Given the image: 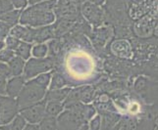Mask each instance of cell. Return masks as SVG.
<instances>
[{
    "instance_id": "6da1fadb",
    "label": "cell",
    "mask_w": 158,
    "mask_h": 130,
    "mask_svg": "<svg viewBox=\"0 0 158 130\" xmlns=\"http://www.w3.org/2000/svg\"><path fill=\"white\" fill-rule=\"evenodd\" d=\"M63 50L54 60V69L64 75L69 86L94 85L102 79L99 59L92 46L74 44L61 37Z\"/></svg>"
},
{
    "instance_id": "7a4b0ae2",
    "label": "cell",
    "mask_w": 158,
    "mask_h": 130,
    "mask_svg": "<svg viewBox=\"0 0 158 130\" xmlns=\"http://www.w3.org/2000/svg\"><path fill=\"white\" fill-rule=\"evenodd\" d=\"M92 104L78 103L64 111L56 117L57 130H79L95 116Z\"/></svg>"
},
{
    "instance_id": "3957f363",
    "label": "cell",
    "mask_w": 158,
    "mask_h": 130,
    "mask_svg": "<svg viewBox=\"0 0 158 130\" xmlns=\"http://www.w3.org/2000/svg\"><path fill=\"white\" fill-rule=\"evenodd\" d=\"M56 0H44L22 11L19 22L22 26L40 28L51 25L55 21L53 13Z\"/></svg>"
},
{
    "instance_id": "277c9868",
    "label": "cell",
    "mask_w": 158,
    "mask_h": 130,
    "mask_svg": "<svg viewBox=\"0 0 158 130\" xmlns=\"http://www.w3.org/2000/svg\"><path fill=\"white\" fill-rule=\"evenodd\" d=\"M128 88L146 105H157V80L139 74L128 80Z\"/></svg>"
},
{
    "instance_id": "5b68a950",
    "label": "cell",
    "mask_w": 158,
    "mask_h": 130,
    "mask_svg": "<svg viewBox=\"0 0 158 130\" xmlns=\"http://www.w3.org/2000/svg\"><path fill=\"white\" fill-rule=\"evenodd\" d=\"M46 91L47 89L40 87L36 83H35L32 79L27 80L20 94L16 98L19 111L42 101L45 97Z\"/></svg>"
},
{
    "instance_id": "8992f818",
    "label": "cell",
    "mask_w": 158,
    "mask_h": 130,
    "mask_svg": "<svg viewBox=\"0 0 158 130\" xmlns=\"http://www.w3.org/2000/svg\"><path fill=\"white\" fill-rule=\"evenodd\" d=\"M90 44L94 50L100 56L104 57L107 45L114 39L113 29L110 26H101L91 30L89 34Z\"/></svg>"
},
{
    "instance_id": "52a82bcc",
    "label": "cell",
    "mask_w": 158,
    "mask_h": 130,
    "mask_svg": "<svg viewBox=\"0 0 158 130\" xmlns=\"http://www.w3.org/2000/svg\"><path fill=\"white\" fill-rule=\"evenodd\" d=\"M54 60L50 57L45 58H30L25 63L23 75L26 80H30L37 77L39 74L52 72L54 69Z\"/></svg>"
},
{
    "instance_id": "ba28073f",
    "label": "cell",
    "mask_w": 158,
    "mask_h": 130,
    "mask_svg": "<svg viewBox=\"0 0 158 130\" xmlns=\"http://www.w3.org/2000/svg\"><path fill=\"white\" fill-rule=\"evenodd\" d=\"M80 12L83 19L89 26L94 28L101 26L104 23V10L99 5L89 1L81 2L80 5Z\"/></svg>"
},
{
    "instance_id": "9c48e42d",
    "label": "cell",
    "mask_w": 158,
    "mask_h": 130,
    "mask_svg": "<svg viewBox=\"0 0 158 130\" xmlns=\"http://www.w3.org/2000/svg\"><path fill=\"white\" fill-rule=\"evenodd\" d=\"M107 54L121 60H132L133 48L130 39L114 38L106 47L105 55Z\"/></svg>"
},
{
    "instance_id": "30bf717a",
    "label": "cell",
    "mask_w": 158,
    "mask_h": 130,
    "mask_svg": "<svg viewBox=\"0 0 158 130\" xmlns=\"http://www.w3.org/2000/svg\"><path fill=\"white\" fill-rule=\"evenodd\" d=\"M120 130H157V118L122 116Z\"/></svg>"
},
{
    "instance_id": "8fae6325",
    "label": "cell",
    "mask_w": 158,
    "mask_h": 130,
    "mask_svg": "<svg viewBox=\"0 0 158 130\" xmlns=\"http://www.w3.org/2000/svg\"><path fill=\"white\" fill-rule=\"evenodd\" d=\"M18 113L19 108L16 99L0 95V125L10 123Z\"/></svg>"
},
{
    "instance_id": "7c38bea8",
    "label": "cell",
    "mask_w": 158,
    "mask_h": 130,
    "mask_svg": "<svg viewBox=\"0 0 158 130\" xmlns=\"http://www.w3.org/2000/svg\"><path fill=\"white\" fill-rule=\"evenodd\" d=\"M45 106L46 101L43 99L39 103H35L34 105H31L25 108V109L20 110L19 113L24 117L27 123L39 124L45 116Z\"/></svg>"
},
{
    "instance_id": "4fadbf2b",
    "label": "cell",
    "mask_w": 158,
    "mask_h": 130,
    "mask_svg": "<svg viewBox=\"0 0 158 130\" xmlns=\"http://www.w3.org/2000/svg\"><path fill=\"white\" fill-rule=\"evenodd\" d=\"M26 81L27 80L24 77V75L10 77L6 83V95L11 98L16 99L20 94L22 88L24 87Z\"/></svg>"
},
{
    "instance_id": "5bb4252c",
    "label": "cell",
    "mask_w": 158,
    "mask_h": 130,
    "mask_svg": "<svg viewBox=\"0 0 158 130\" xmlns=\"http://www.w3.org/2000/svg\"><path fill=\"white\" fill-rule=\"evenodd\" d=\"M53 38H54L53 25L35 28V44L44 43L49 39H53Z\"/></svg>"
},
{
    "instance_id": "9a60e30c",
    "label": "cell",
    "mask_w": 158,
    "mask_h": 130,
    "mask_svg": "<svg viewBox=\"0 0 158 130\" xmlns=\"http://www.w3.org/2000/svg\"><path fill=\"white\" fill-rule=\"evenodd\" d=\"M99 116L101 117V130H111L122 118L119 112H106Z\"/></svg>"
},
{
    "instance_id": "2e32d148",
    "label": "cell",
    "mask_w": 158,
    "mask_h": 130,
    "mask_svg": "<svg viewBox=\"0 0 158 130\" xmlns=\"http://www.w3.org/2000/svg\"><path fill=\"white\" fill-rule=\"evenodd\" d=\"M71 89H72V87H64L62 89H56V90H47L44 100L46 102H57L63 104L64 100L66 99V97L69 94Z\"/></svg>"
},
{
    "instance_id": "e0dca14e",
    "label": "cell",
    "mask_w": 158,
    "mask_h": 130,
    "mask_svg": "<svg viewBox=\"0 0 158 130\" xmlns=\"http://www.w3.org/2000/svg\"><path fill=\"white\" fill-rule=\"evenodd\" d=\"M47 90H56V89H62L64 87H70L67 79L64 77L62 73L56 70H52V75L50 79V83L48 86Z\"/></svg>"
},
{
    "instance_id": "ac0fdd59",
    "label": "cell",
    "mask_w": 158,
    "mask_h": 130,
    "mask_svg": "<svg viewBox=\"0 0 158 130\" xmlns=\"http://www.w3.org/2000/svg\"><path fill=\"white\" fill-rule=\"evenodd\" d=\"M95 96L94 85L80 86V102L83 104H91Z\"/></svg>"
},
{
    "instance_id": "d6986e66",
    "label": "cell",
    "mask_w": 158,
    "mask_h": 130,
    "mask_svg": "<svg viewBox=\"0 0 158 130\" xmlns=\"http://www.w3.org/2000/svg\"><path fill=\"white\" fill-rule=\"evenodd\" d=\"M11 77H19V75H23L24 68H25V61L17 56H14L11 60L7 63Z\"/></svg>"
},
{
    "instance_id": "ffe728a7",
    "label": "cell",
    "mask_w": 158,
    "mask_h": 130,
    "mask_svg": "<svg viewBox=\"0 0 158 130\" xmlns=\"http://www.w3.org/2000/svg\"><path fill=\"white\" fill-rule=\"evenodd\" d=\"M21 13H22V9H17V10L13 9L10 11H6V12H2L0 13V21L8 24L11 26H14L19 22Z\"/></svg>"
},
{
    "instance_id": "44dd1931",
    "label": "cell",
    "mask_w": 158,
    "mask_h": 130,
    "mask_svg": "<svg viewBox=\"0 0 158 130\" xmlns=\"http://www.w3.org/2000/svg\"><path fill=\"white\" fill-rule=\"evenodd\" d=\"M31 48H32V44H31V43L21 41L18 48L14 51L15 56L23 59L24 61L26 60L28 61L31 55Z\"/></svg>"
},
{
    "instance_id": "7402d4cb",
    "label": "cell",
    "mask_w": 158,
    "mask_h": 130,
    "mask_svg": "<svg viewBox=\"0 0 158 130\" xmlns=\"http://www.w3.org/2000/svg\"><path fill=\"white\" fill-rule=\"evenodd\" d=\"M63 111H64V107H63L62 103L46 102V106H45V116L57 117Z\"/></svg>"
},
{
    "instance_id": "603a6c76",
    "label": "cell",
    "mask_w": 158,
    "mask_h": 130,
    "mask_svg": "<svg viewBox=\"0 0 158 130\" xmlns=\"http://www.w3.org/2000/svg\"><path fill=\"white\" fill-rule=\"evenodd\" d=\"M37 125H39V130H57L56 117L44 116Z\"/></svg>"
},
{
    "instance_id": "cb8c5ba5",
    "label": "cell",
    "mask_w": 158,
    "mask_h": 130,
    "mask_svg": "<svg viewBox=\"0 0 158 130\" xmlns=\"http://www.w3.org/2000/svg\"><path fill=\"white\" fill-rule=\"evenodd\" d=\"M51 75H52V72H49V73L39 74L37 77L31 78V79L35 83H36L39 86H40V87L47 89L48 86H49V83H50Z\"/></svg>"
},
{
    "instance_id": "d4e9b609",
    "label": "cell",
    "mask_w": 158,
    "mask_h": 130,
    "mask_svg": "<svg viewBox=\"0 0 158 130\" xmlns=\"http://www.w3.org/2000/svg\"><path fill=\"white\" fill-rule=\"evenodd\" d=\"M48 54V48L47 45L44 43H40V44H36L32 46L31 48V55L34 58H45Z\"/></svg>"
},
{
    "instance_id": "484cf974",
    "label": "cell",
    "mask_w": 158,
    "mask_h": 130,
    "mask_svg": "<svg viewBox=\"0 0 158 130\" xmlns=\"http://www.w3.org/2000/svg\"><path fill=\"white\" fill-rule=\"evenodd\" d=\"M8 124L11 130H24L27 124V121L24 120V117L22 116L20 113H18V115L12 120V121Z\"/></svg>"
},
{
    "instance_id": "4316f807",
    "label": "cell",
    "mask_w": 158,
    "mask_h": 130,
    "mask_svg": "<svg viewBox=\"0 0 158 130\" xmlns=\"http://www.w3.org/2000/svg\"><path fill=\"white\" fill-rule=\"evenodd\" d=\"M15 52L13 50H10L8 48H4L0 51V63L7 64L11 59L14 58Z\"/></svg>"
},
{
    "instance_id": "83f0119b",
    "label": "cell",
    "mask_w": 158,
    "mask_h": 130,
    "mask_svg": "<svg viewBox=\"0 0 158 130\" xmlns=\"http://www.w3.org/2000/svg\"><path fill=\"white\" fill-rule=\"evenodd\" d=\"M20 43H21V40H19L18 38H16L14 36L8 35L6 38H5V45H6V48H8L10 50L15 51L20 45Z\"/></svg>"
},
{
    "instance_id": "f1b7e54d",
    "label": "cell",
    "mask_w": 158,
    "mask_h": 130,
    "mask_svg": "<svg viewBox=\"0 0 158 130\" xmlns=\"http://www.w3.org/2000/svg\"><path fill=\"white\" fill-rule=\"evenodd\" d=\"M89 122V130H101V117L99 115H95Z\"/></svg>"
},
{
    "instance_id": "f546056e",
    "label": "cell",
    "mask_w": 158,
    "mask_h": 130,
    "mask_svg": "<svg viewBox=\"0 0 158 130\" xmlns=\"http://www.w3.org/2000/svg\"><path fill=\"white\" fill-rule=\"evenodd\" d=\"M11 29H12L11 26H9L6 23H4V22L0 21V40H4L6 38L10 33Z\"/></svg>"
},
{
    "instance_id": "4dcf8cb0",
    "label": "cell",
    "mask_w": 158,
    "mask_h": 130,
    "mask_svg": "<svg viewBox=\"0 0 158 130\" xmlns=\"http://www.w3.org/2000/svg\"><path fill=\"white\" fill-rule=\"evenodd\" d=\"M0 77H2L6 79H9L11 77V73H10V69L7 64H4V63H0Z\"/></svg>"
},
{
    "instance_id": "1f68e13d",
    "label": "cell",
    "mask_w": 158,
    "mask_h": 130,
    "mask_svg": "<svg viewBox=\"0 0 158 130\" xmlns=\"http://www.w3.org/2000/svg\"><path fill=\"white\" fill-rule=\"evenodd\" d=\"M11 3L13 4L14 8H18V9H23L26 7L27 3H28V0H10Z\"/></svg>"
},
{
    "instance_id": "d6a6232c",
    "label": "cell",
    "mask_w": 158,
    "mask_h": 130,
    "mask_svg": "<svg viewBox=\"0 0 158 130\" xmlns=\"http://www.w3.org/2000/svg\"><path fill=\"white\" fill-rule=\"evenodd\" d=\"M6 83H7V79L0 77V95L1 96L6 95Z\"/></svg>"
},
{
    "instance_id": "836d02e7",
    "label": "cell",
    "mask_w": 158,
    "mask_h": 130,
    "mask_svg": "<svg viewBox=\"0 0 158 130\" xmlns=\"http://www.w3.org/2000/svg\"><path fill=\"white\" fill-rule=\"evenodd\" d=\"M24 130H39V125L32 123H27Z\"/></svg>"
},
{
    "instance_id": "e575fe53",
    "label": "cell",
    "mask_w": 158,
    "mask_h": 130,
    "mask_svg": "<svg viewBox=\"0 0 158 130\" xmlns=\"http://www.w3.org/2000/svg\"><path fill=\"white\" fill-rule=\"evenodd\" d=\"M0 130H11L9 127V124H4V125H0Z\"/></svg>"
},
{
    "instance_id": "d590c367",
    "label": "cell",
    "mask_w": 158,
    "mask_h": 130,
    "mask_svg": "<svg viewBox=\"0 0 158 130\" xmlns=\"http://www.w3.org/2000/svg\"><path fill=\"white\" fill-rule=\"evenodd\" d=\"M4 48H6V45H5V40H0V51Z\"/></svg>"
},
{
    "instance_id": "8d00e7d4",
    "label": "cell",
    "mask_w": 158,
    "mask_h": 130,
    "mask_svg": "<svg viewBox=\"0 0 158 130\" xmlns=\"http://www.w3.org/2000/svg\"><path fill=\"white\" fill-rule=\"evenodd\" d=\"M79 130H89V126H88V123L84 124L83 126H81Z\"/></svg>"
}]
</instances>
